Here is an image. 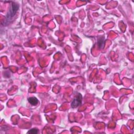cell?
I'll use <instances>...</instances> for the list:
<instances>
[{"label": "cell", "instance_id": "1", "mask_svg": "<svg viewBox=\"0 0 134 134\" xmlns=\"http://www.w3.org/2000/svg\"><path fill=\"white\" fill-rule=\"evenodd\" d=\"M20 7V5L16 3H12L11 4V7L9 10V11L7 14V16H6L5 19V23L7 24L8 22L13 19V18L16 15L17 12L19 10Z\"/></svg>", "mask_w": 134, "mask_h": 134}, {"label": "cell", "instance_id": "2", "mask_svg": "<svg viewBox=\"0 0 134 134\" xmlns=\"http://www.w3.org/2000/svg\"><path fill=\"white\" fill-rule=\"evenodd\" d=\"M82 100V96L81 94L78 93L71 103V107L72 108H76L78 107L79 106H80L81 104Z\"/></svg>", "mask_w": 134, "mask_h": 134}, {"label": "cell", "instance_id": "3", "mask_svg": "<svg viewBox=\"0 0 134 134\" xmlns=\"http://www.w3.org/2000/svg\"><path fill=\"white\" fill-rule=\"evenodd\" d=\"M97 45L98 47L100 49H102L104 47L105 45V38L104 37H101L99 38L97 41Z\"/></svg>", "mask_w": 134, "mask_h": 134}, {"label": "cell", "instance_id": "4", "mask_svg": "<svg viewBox=\"0 0 134 134\" xmlns=\"http://www.w3.org/2000/svg\"><path fill=\"white\" fill-rule=\"evenodd\" d=\"M28 102L32 105H36L38 103V100L35 97H32L28 99Z\"/></svg>", "mask_w": 134, "mask_h": 134}, {"label": "cell", "instance_id": "5", "mask_svg": "<svg viewBox=\"0 0 134 134\" xmlns=\"http://www.w3.org/2000/svg\"><path fill=\"white\" fill-rule=\"evenodd\" d=\"M38 133V130L36 128H33L31 130H30L28 132V134H36Z\"/></svg>", "mask_w": 134, "mask_h": 134}]
</instances>
